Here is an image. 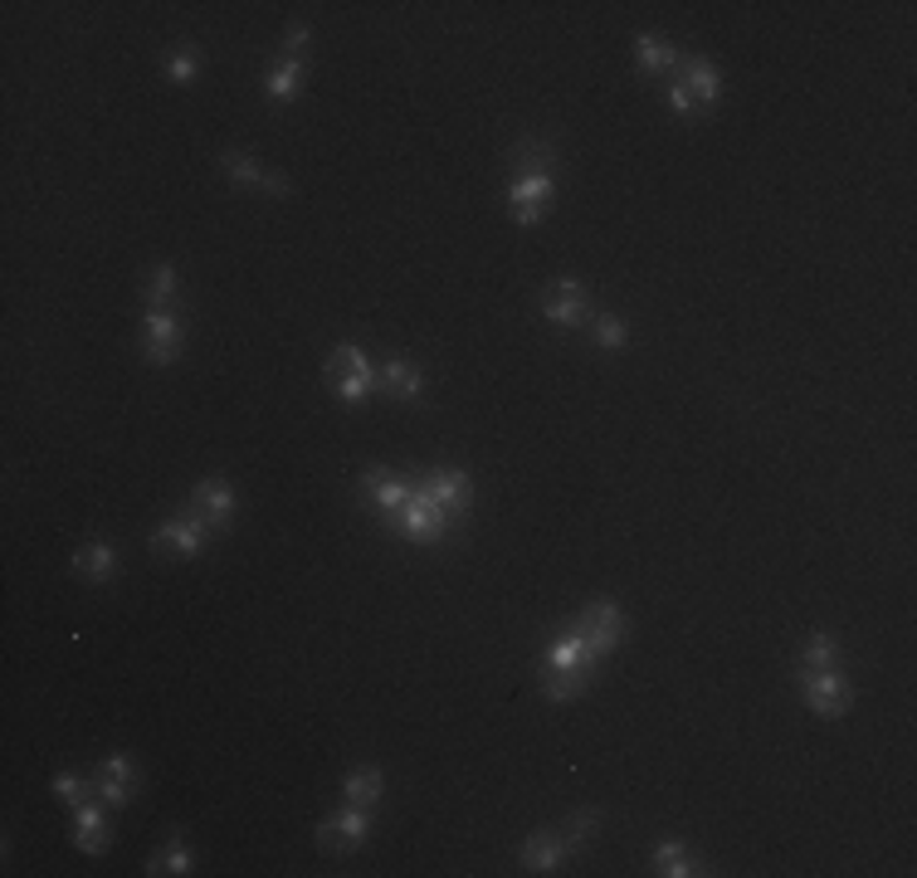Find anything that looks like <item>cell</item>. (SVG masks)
<instances>
[{"instance_id": "obj_13", "label": "cell", "mask_w": 917, "mask_h": 878, "mask_svg": "<svg viewBox=\"0 0 917 878\" xmlns=\"http://www.w3.org/2000/svg\"><path fill=\"white\" fill-rule=\"evenodd\" d=\"M191 512L210 527H230L234 522V488L225 478H201L191 494Z\"/></svg>"}, {"instance_id": "obj_34", "label": "cell", "mask_w": 917, "mask_h": 878, "mask_svg": "<svg viewBox=\"0 0 917 878\" xmlns=\"http://www.w3.org/2000/svg\"><path fill=\"white\" fill-rule=\"evenodd\" d=\"M93 791H98V801H103V805H113V811H117V805H127V801H133V791H127V786H117V781H98Z\"/></svg>"}, {"instance_id": "obj_12", "label": "cell", "mask_w": 917, "mask_h": 878, "mask_svg": "<svg viewBox=\"0 0 917 878\" xmlns=\"http://www.w3.org/2000/svg\"><path fill=\"white\" fill-rule=\"evenodd\" d=\"M551 171H537V176H517V186H513V220L517 225H537V220L547 215V205H551Z\"/></svg>"}, {"instance_id": "obj_10", "label": "cell", "mask_w": 917, "mask_h": 878, "mask_svg": "<svg viewBox=\"0 0 917 878\" xmlns=\"http://www.w3.org/2000/svg\"><path fill=\"white\" fill-rule=\"evenodd\" d=\"M205 532H210V522H201L196 512H186V518L161 522L157 537H151V547H157V552H176V557H201Z\"/></svg>"}, {"instance_id": "obj_36", "label": "cell", "mask_w": 917, "mask_h": 878, "mask_svg": "<svg viewBox=\"0 0 917 878\" xmlns=\"http://www.w3.org/2000/svg\"><path fill=\"white\" fill-rule=\"evenodd\" d=\"M668 108H674V113H693V108H698V103H693V93L678 84V78L668 84Z\"/></svg>"}, {"instance_id": "obj_33", "label": "cell", "mask_w": 917, "mask_h": 878, "mask_svg": "<svg viewBox=\"0 0 917 878\" xmlns=\"http://www.w3.org/2000/svg\"><path fill=\"white\" fill-rule=\"evenodd\" d=\"M98 781H117V786L133 791L137 786V771H133V761H127V757H108V761H103V776Z\"/></svg>"}, {"instance_id": "obj_19", "label": "cell", "mask_w": 917, "mask_h": 878, "mask_svg": "<svg viewBox=\"0 0 917 878\" xmlns=\"http://www.w3.org/2000/svg\"><path fill=\"white\" fill-rule=\"evenodd\" d=\"M678 68H684V78H678V84L693 93V103H698V108H713L717 93H723V78H717V68L708 64V59H678Z\"/></svg>"}, {"instance_id": "obj_8", "label": "cell", "mask_w": 917, "mask_h": 878, "mask_svg": "<svg viewBox=\"0 0 917 878\" xmlns=\"http://www.w3.org/2000/svg\"><path fill=\"white\" fill-rule=\"evenodd\" d=\"M143 351H147V361H157V367H171L176 351H181V322H176V313L147 308V318H143Z\"/></svg>"}, {"instance_id": "obj_24", "label": "cell", "mask_w": 917, "mask_h": 878, "mask_svg": "<svg viewBox=\"0 0 917 878\" xmlns=\"http://www.w3.org/2000/svg\"><path fill=\"white\" fill-rule=\"evenodd\" d=\"M801 669L805 674H834L840 669V644L830 635H810L805 649H801Z\"/></svg>"}, {"instance_id": "obj_17", "label": "cell", "mask_w": 917, "mask_h": 878, "mask_svg": "<svg viewBox=\"0 0 917 878\" xmlns=\"http://www.w3.org/2000/svg\"><path fill=\"white\" fill-rule=\"evenodd\" d=\"M561 859H567V839L551 835V829H537V835L523 845V869L527 874H557Z\"/></svg>"}, {"instance_id": "obj_15", "label": "cell", "mask_w": 917, "mask_h": 878, "mask_svg": "<svg viewBox=\"0 0 917 878\" xmlns=\"http://www.w3.org/2000/svg\"><path fill=\"white\" fill-rule=\"evenodd\" d=\"M381 385H386V395L401 401V405H420V395H425V377L415 371V361H410V357H386Z\"/></svg>"}, {"instance_id": "obj_22", "label": "cell", "mask_w": 917, "mask_h": 878, "mask_svg": "<svg viewBox=\"0 0 917 878\" xmlns=\"http://www.w3.org/2000/svg\"><path fill=\"white\" fill-rule=\"evenodd\" d=\"M298 84H303V59H284V64L268 74L264 98L268 103H293V98H298Z\"/></svg>"}, {"instance_id": "obj_9", "label": "cell", "mask_w": 917, "mask_h": 878, "mask_svg": "<svg viewBox=\"0 0 917 878\" xmlns=\"http://www.w3.org/2000/svg\"><path fill=\"white\" fill-rule=\"evenodd\" d=\"M801 698L820 712V718H840V712L850 708L854 694H850V684L840 678V669H834V674H805L801 669Z\"/></svg>"}, {"instance_id": "obj_16", "label": "cell", "mask_w": 917, "mask_h": 878, "mask_svg": "<svg viewBox=\"0 0 917 878\" xmlns=\"http://www.w3.org/2000/svg\"><path fill=\"white\" fill-rule=\"evenodd\" d=\"M74 845L84 849V854H103L113 845V829H108V815L98 811V805H78L74 811Z\"/></svg>"}, {"instance_id": "obj_11", "label": "cell", "mask_w": 917, "mask_h": 878, "mask_svg": "<svg viewBox=\"0 0 917 878\" xmlns=\"http://www.w3.org/2000/svg\"><path fill=\"white\" fill-rule=\"evenodd\" d=\"M220 171L230 176V181L250 186V191H264V195H288V181L284 176H274L264 167V161L244 157V151H220Z\"/></svg>"}, {"instance_id": "obj_21", "label": "cell", "mask_w": 917, "mask_h": 878, "mask_svg": "<svg viewBox=\"0 0 917 878\" xmlns=\"http://www.w3.org/2000/svg\"><path fill=\"white\" fill-rule=\"evenodd\" d=\"M381 791H386L381 771H376V766H361V771H351V776H347L342 801H347V805H367V811H371V805L381 801Z\"/></svg>"}, {"instance_id": "obj_5", "label": "cell", "mask_w": 917, "mask_h": 878, "mask_svg": "<svg viewBox=\"0 0 917 878\" xmlns=\"http://www.w3.org/2000/svg\"><path fill=\"white\" fill-rule=\"evenodd\" d=\"M576 630H581V635L591 639V649L605 659V654L625 639V615H620L615 601H591L581 615H576Z\"/></svg>"}, {"instance_id": "obj_1", "label": "cell", "mask_w": 917, "mask_h": 878, "mask_svg": "<svg viewBox=\"0 0 917 878\" xmlns=\"http://www.w3.org/2000/svg\"><path fill=\"white\" fill-rule=\"evenodd\" d=\"M327 385H333V395L342 405H361L371 395V385H376V367H371V357L361 347H351V342H342V347H333L327 351Z\"/></svg>"}, {"instance_id": "obj_32", "label": "cell", "mask_w": 917, "mask_h": 878, "mask_svg": "<svg viewBox=\"0 0 917 878\" xmlns=\"http://www.w3.org/2000/svg\"><path fill=\"white\" fill-rule=\"evenodd\" d=\"M54 795H59L64 805H74V811H78V805L88 801V781H84V776H74V771H64V776H54Z\"/></svg>"}, {"instance_id": "obj_27", "label": "cell", "mask_w": 917, "mask_h": 878, "mask_svg": "<svg viewBox=\"0 0 917 878\" xmlns=\"http://www.w3.org/2000/svg\"><path fill=\"white\" fill-rule=\"evenodd\" d=\"M654 869H660V874H668V878L708 874V869H703V864H698V859H693V854H688L684 845H660V849H654Z\"/></svg>"}, {"instance_id": "obj_31", "label": "cell", "mask_w": 917, "mask_h": 878, "mask_svg": "<svg viewBox=\"0 0 917 878\" xmlns=\"http://www.w3.org/2000/svg\"><path fill=\"white\" fill-rule=\"evenodd\" d=\"M591 332H595V342H601L605 351H620V347H625V318H615V313H595V318H591Z\"/></svg>"}, {"instance_id": "obj_29", "label": "cell", "mask_w": 917, "mask_h": 878, "mask_svg": "<svg viewBox=\"0 0 917 878\" xmlns=\"http://www.w3.org/2000/svg\"><path fill=\"white\" fill-rule=\"evenodd\" d=\"M595 825H601V811H576V815H567V825H561V829H567V835H561V839H567V854L591 845Z\"/></svg>"}, {"instance_id": "obj_26", "label": "cell", "mask_w": 917, "mask_h": 878, "mask_svg": "<svg viewBox=\"0 0 917 878\" xmlns=\"http://www.w3.org/2000/svg\"><path fill=\"white\" fill-rule=\"evenodd\" d=\"M143 298H147V308L171 313V303H176V268H171V264H157V268H151L147 284H143Z\"/></svg>"}, {"instance_id": "obj_18", "label": "cell", "mask_w": 917, "mask_h": 878, "mask_svg": "<svg viewBox=\"0 0 917 878\" xmlns=\"http://www.w3.org/2000/svg\"><path fill=\"white\" fill-rule=\"evenodd\" d=\"M508 167H513L517 176L551 171V167H557V142H551V137H523V142L508 151Z\"/></svg>"}, {"instance_id": "obj_23", "label": "cell", "mask_w": 917, "mask_h": 878, "mask_svg": "<svg viewBox=\"0 0 917 878\" xmlns=\"http://www.w3.org/2000/svg\"><path fill=\"white\" fill-rule=\"evenodd\" d=\"M634 54H640V68H650V74L654 68H678V59H684L664 34H640V40H634Z\"/></svg>"}, {"instance_id": "obj_7", "label": "cell", "mask_w": 917, "mask_h": 878, "mask_svg": "<svg viewBox=\"0 0 917 878\" xmlns=\"http://www.w3.org/2000/svg\"><path fill=\"white\" fill-rule=\"evenodd\" d=\"M420 488H425V494L440 503L444 512H450V518L458 522L468 512V503H474V484H468V474L464 468H430L425 478H420Z\"/></svg>"}, {"instance_id": "obj_14", "label": "cell", "mask_w": 917, "mask_h": 878, "mask_svg": "<svg viewBox=\"0 0 917 878\" xmlns=\"http://www.w3.org/2000/svg\"><path fill=\"white\" fill-rule=\"evenodd\" d=\"M595 664H601V654L591 649V639H586L576 625L561 630V639L547 649V669H586V674H591Z\"/></svg>"}, {"instance_id": "obj_4", "label": "cell", "mask_w": 917, "mask_h": 878, "mask_svg": "<svg viewBox=\"0 0 917 878\" xmlns=\"http://www.w3.org/2000/svg\"><path fill=\"white\" fill-rule=\"evenodd\" d=\"M367 829H371L367 805H347V811L327 815L323 825H317V845H323L327 854H351L361 839H367Z\"/></svg>"}, {"instance_id": "obj_3", "label": "cell", "mask_w": 917, "mask_h": 878, "mask_svg": "<svg viewBox=\"0 0 917 878\" xmlns=\"http://www.w3.org/2000/svg\"><path fill=\"white\" fill-rule=\"evenodd\" d=\"M357 494H361V503H367L371 512H381V522H386V518L401 512V503L410 494H415V478L396 474V468H367V474L357 478Z\"/></svg>"}, {"instance_id": "obj_28", "label": "cell", "mask_w": 917, "mask_h": 878, "mask_svg": "<svg viewBox=\"0 0 917 878\" xmlns=\"http://www.w3.org/2000/svg\"><path fill=\"white\" fill-rule=\"evenodd\" d=\"M191 849H186V835H171V845L157 854V859H147V874H191Z\"/></svg>"}, {"instance_id": "obj_2", "label": "cell", "mask_w": 917, "mask_h": 878, "mask_svg": "<svg viewBox=\"0 0 917 878\" xmlns=\"http://www.w3.org/2000/svg\"><path fill=\"white\" fill-rule=\"evenodd\" d=\"M386 527H396V532L415 537V542H444V537H450L458 522L425 494V488L415 484V494L401 503V512H396V518H386Z\"/></svg>"}, {"instance_id": "obj_20", "label": "cell", "mask_w": 917, "mask_h": 878, "mask_svg": "<svg viewBox=\"0 0 917 878\" xmlns=\"http://www.w3.org/2000/svg\"><path fill=\"white\" fill-rule=\"evenodd\" d=\"M74 571L84 581H113L117 576V547L113 542H88L74 552Z\"/></svg>"}, {"instance_id": "obj_35", "label": "cell", "mask_w": 917, "mask_h": 878, "mask_svg": "<svg viewBox=\"0 0 917 878\" xmlns=\"http://www.w3.org/2000/svg\"><path fill=\"white\" fill-rule=\"evenodd\" d=\"M303 50H308V25H293L284 40V59H303Z\"/></svg>"}, {"instance_id": "obj_25", "label": "cell", "mask_w": 917, "mask_h": 878, "mask_svg": "<svg viewBox=\"0 0 917 878\" xmlns=\"http://www.w3.org/2000/svg\"><path fill=\"white\" fill-rule=\"evenodd\" d=\"M586 684H591V674H586V669H547L542 674V698L567 702L576 694H586Z\"/></svg>"}, {"instance_id": "obj_30", "label": "cell", "mask_w": 917, "mask_h": 878, "mask_svg": "<svg viewBox=\"0 0 917 878\" xmlns=\"http://www.w3.org/2000/svg\"><path fill=\"white\" fill-rule=\"evenodd\" d=\"M167 68H171L176 84H196V74H201V50H196V44H176Z\"/></svg>"}, {"instance_id": "obj_6", "label": "cell", "mask_w": 917, "mask_h": 878, "mask_svg": "<svg viewBox=\"0 0 917 878\" xmlns=\"http://www.w3.org/2000/svg\"><path fill=\"white\" fill-rule=\"evenodd\" d=\"M542 318L557 327H576V322H591V298L576 278H551V288L542 293Z\"/></svg>"}]
</instances>
